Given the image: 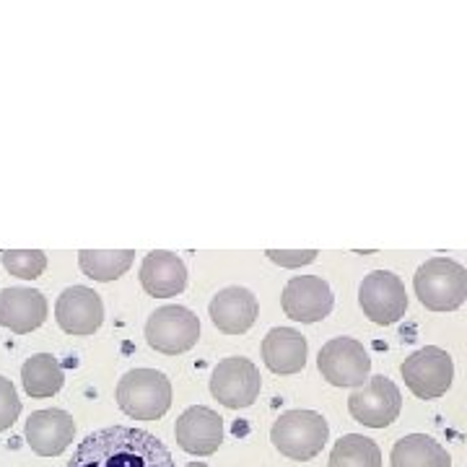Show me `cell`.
<instances>
[{
	"mask_svg": "<svg viewBox=\"0 0 467 467\" xmlns=\"http://www.w3.org/2000/svg\"><path fill=\"white\" fill-rule=\"evenodd\" d=\"M67 467H174V460L159 436L130 426H107L78 441Z\"/></svg>",
	"mask_w": 467,
	"mask_h": 467,
	"instance_id": "6da1fadb",
	"label": "cell"
},
{
	"mask_svg": "<svg viewBox=\"0 0 467 467\" xmlns=\"http://www.w3.org/2000/svg\"><path fill=\"white\" fill-rule=\"evenodd\" d=\"M117 405L135 420H159L171 408V382L156 368H130L117 384Z\"/></svg>",
	"mask_w": 467,
	"mask_h": 467,
	"instance_id": "7a4b0ae2",
	"label": "cell"
},
{
	"mask_svg": "<svg viewBox=\"0 0 467 467\" xmlns=\"http://www.w3.org/2000/svg\"><path fill=\"white\" fill-rule=\"evenodd\" d=\"M418 301L431 312H454L467 299V270L451 257H431L416 270Z\"/></svg>",
	"mask_w": 467,
	"mask_h": 467,
	"instance_id": "3957f363",
	"label": "cell"
},
{
	"mask_svg": "<svg viewBox=\"0 0 467 467\" xmlns=\"http://www.w3.org/2000/svg\"><path fill=\"white\" fill-rule=\"evenodd\" d=\"M330 426L317 410H285L270 429V441L288 460L309 462L325 450Z\"/></svg>",
	"mask_w": 467,
	"mask_h": 467,
	"instance_id": "277c9868",
	"label": "cell"
},
{
	"mask_svg": "<svg viewBox=\"0 0 467 467\" xmlns=\"http://www.w3.org/2000/svg\"><path fill=\"white\" fill-rule=\"evenodd\" d=\"M400 374L418 400H439L454 379V361L444 348L426 346L402 361Z\"/></svg>",
	"mask_w": 467,
	"mask_h": 467,
	"instance_id": "5b68a950",
	"label": "cell"
},
{
	"mask_svg": "<svg viewBox=\"0 0 467 467\" xmlns=\"http://www.w3.org/2000/svg\"><path fill=\"white\" fill-rule=\"evenodd\" d=\"M201 337V319L195 312L180 304L156 309L146 322V340L153 350L164 356H180L195 348Z\"/></svg>",
	"mask_w": 467,
	"mask_h": 467,
	"instance_id": "8992f818",
	"label": "cell"
},
{
	"mask_svg": "<svg viewBox=\"0 0 467 467\" xmlns=\"http://www.w3.org/2000/svg\"><path fill=\"white\" fill-rule=\"evenodd\" d=\"M402 410V395L398 384L387 377H368L361 387H353L348 398V413L353 420L368 429H387Z\"/></svg>",
	"mask_w": 467,
	"mask_h": 467,
	"instance_id": "52a82bcc",
	"label": "cell"
},
{
	"mask_svg": "<svg viewBox=\"0 0 467 467\" xmlns=\"http://www.w3.org/2000/svg\"><path fill=\"white\" fill-rule=\"evenodd\" d=\"M260 389H263L260 368L242 356H229L218 361L211 374V395L232 410L254 405V400L260 398Z\"/></svg>",
	"mask_w": 467,
	"mask_h": 467,
	"instance_id": "ba28073f",
	"label": "cell"
},
{
	"mask_svg": "<svg viewBox=\"0 0 467 467\" xmlns=\"http://www.w3.org/2000/svg\"><path fill=\"white\" fill-rule=\"evenodd\" d=\"M358 304L374 325H395L408 312V291L400 275L374 270L358 285Z\"/></svg>",
	"mask_w": 467,
	"mask_h": 467,
	"instance_id": "9c48e42d",
	"label": "cell"
},
{
	"mask_svg": "<svg viewBox=\"0 0 467 467\" xmlns=\"http://www.w3.org/2000/svg\"><path fill=\"white\" fill-rule=\"evenodd\" d=\"M317 368L322 379L333 387H361L371 374V358L364 343L353 337H333L319 350Z\"/></svg>",
	"mask_w": 467,
	"mask_h": 467,
	"instance_id": "30bf717a",
	"label": "cell"
},
{
	"mask_svg": "<svg viewBox=\"0 0 467 467\" xmlns=\"http://www.w3.org/2000/svg\"><path fill=\"white\" fill-rule=\"evenodd\" d=\"M281 304H284L285 317L301 322V325H315L333 312L335 296L333 288L325 278L296 275L285 284Z\"/></svg>",
	"mask_w": 467,
	"mask_h": 467,
	"instance_id": "8fae6325",
	"label": "cell"
},
{
	"mask_svg": "<svg viewBox=\"0 0 467 467\" xmlns=\"http://www.w3.org/2000/svg\"><path fill=\"white\" fill-rule=\"evenodd\" d=\"M55 319L60 330L76 337L94 335L104 322V304L94 288L86 285H70L60 294L55 304Z\"/></svg>",
	"mask_w": 467,
	"mask_h": 467,
	"instance_id": "7c38bea8",
	"label": "cell"
},
{
	"mask_svg": "<svg viewBox=\"0 0 467 467\" xmlns=\"http://www.w3.org/2000/svg\"><path fill=\"white\" fill-rule=\"evenodd\" d=\"M174 439H177L180 450H184L187 454L208 457V454L218 451L221 441H223V418L205 405H192L177 418Z\"/></svg>",
	"mask_w": 467,
	"mask_h": 467,
	"instance_id": "4fadbf2b",
	"label": "cell"
},
{
	"mask_svg": "<svg viewBox=\"0 0 467 467\" xmlns=\"http://www.w3.org/2000/svg\"><path fill=\"white\" fill-rule=\"evenodd\" d=\"M26 444L32 447L34 454L39 457H57L73 444L76 436V423L67 410L60 408H47L36 410L26 420Z\"/></svg>",
	"mask_w": 467,
	"mask_h": 467,
	"instance_id": "5bb4252c",
	"label": "cell"
},
{
	"mask_svg": "<svg viewBox=\"0 0 467 467\" xmlns=\"http://www.w3.org/2000/svg\"><path fill=\"white\" fill-rule=\"evenodd\" d=\"M47 319V299L36 288H3L0 291V327L26 335L42 327Z\"/></svg>",
	"mask_w": 467,
	"mask_h": 467,
	"instance_id": "9a60e30c",
	"label": "cell"
},
{
	"mask_svg": "<svg viewBox=\"0 0 467 467\" xmlns=\"http://www.w3.org/2000/svg\"><path fill=\"white\" fill-rule=\"evenodd\" d=\"M211 319L223 335H244L257 322V296L244 285L221 288L211 299Z\"/></svg>",
	"mask_w": 467,
	"mask_h": 467,
	"instance_id": "2e32d148",
	"label": "cell"
},
{
	"mask_svg": "<svg viewBox=\"0 0 467 467\" xmlns=\"http://www.w3.org/2000/svg\"><path fill=\"white\" fill-rule=\"evenodd\" d=\"M140 285L149 296H156V299L180 296L187 285V267L182 257L167 250L149 252L140 265Z\"/></svg>",
	"mask_w": 467,
	"mask_h": 467,
	"instance_id": "e0dca14e",
	"label": "cell"
},
{
	"mask_svg": "<svg viewBox=\"0 0 467 467\" xmlns=\"http://www.w3.org/2000/svg\"><path fill=\"white\" fill-rule=\"evenodd\" d=\"M309 346L306 337L294 327H273L263 340V361L273 374L291 377L306 367Z\"/></svg>",
	"mask_w": 467,
	"mask_h": 467,
	"instance_id": "ac0fdd59",
	"label": "cell"
},
{
	"mask_svg": "<svg viewBox=\"0 0 467 467\" xmlns=\"http://www.w3.org/2000/svg\"><path fill=\"white\" fill-rule=\"evenodd\" d=\"M21 382H24V392L29 398L45 400L63 389L66 371L52 353H34L32 358H26L21 367Z\"/></svg>",
	"mask_w": 467,
	"mask_h": 467,
	"instance_id": "d6986e66",
	"label": "cell"
},
{
	"mask_svg": "<svg viewBox=\"0 0 467 467\" xmlns=\"http://www.w3.org/2000/svg\"><path fill=\"white\" fill-rule=\"evenodd\" d=\"M392 467H451L450 451L426 434H408L395 441L389 454Z\"/></svg>",
	"mask_w": 467,
	"mask_h": 467,
	"instance_id": "ffe728a7",
	"label": "cell"
},
{
	"mask_svg": "<svg viewBox=\"0 0 467 467\" xmlns=\"http://www.w3.org/2000/svg\"><path fill=\"white\" fill-rule=\"evenodd\" d=\"M133 250H81L78 252V265L84 270L86 278L109 284L122 278L133 265Z\"/></svg>",
	"mask_w": 467,
	"mask_h": 467,
	"instance_id": "44dd1931",
	"label": "cell"
},
{
	"mask_svg": "<svg viewBox=\"0 0 467 467\" xmlns=\"http://www.w3.org/2000/svg\"><path fill=\"white\" fill-rule=\"evenodd\" d=\"M327 467H382V451L368 436L346 434L333 447Z\"/></svg>",
	"mask_w": 467,
	"mask_h": 467,
	"instance_id": "7402d4cb",
	"label": "cell"
},
{
	"mask_svg": "<svg viewBox=\"0 0 467 467\" xmlns=\"http://www.w3.org/2000/svg\"><path fill=\"white\" fill-rule=\"evenodd\" d=\"M3 267L21 281H36L47 267V254L42 250H8L3 252Z\"/></svg>",
	"mask_w": 467,
	"mask_h": 467,
	"instance_id": "603a6c76",
	"label": "cell"
},
{
	"mask_svg": "<svg viewBox=\"0 0 467 467\" xmlns=\"http://www.w3.org/2000/svg\"><path fill=\"white\" fill-rule=\"evenodd\" d=\"M18 416H21V400H18L16 387L11 379L0 377V434L8 431Z\"/></svg>",
	"mask_w": 467,
	"mask_h": 467,
	"instance_id": "cb8c5ba5",
	"label": "cell"
},
{
	"mask_svg": "<svg viewBox=\"0 0 467 467\" xmlns=\"http://www.w3.org/2000/svg\"><path fill=\"white\" fill-rule=\"evenodd\" d=\"M267 260L275 263L281 267H301V265H312L317 260V250H267Z\"/></svg>",
	"mask_w": 467,
	"mask_h": 467,
	"instance_id": "d4e9b609",
	"label": "cell"
},
{
	"mask_svg": "<svg viewBox=\"0 0 467 467\" xmlns=\"http://www.w3.org/2000/svg\"><path fill=\"white\" fill-rule=\"evenodd\" d=\"M184 467H208L205 462H190V465H184Z\"/></svg>",
	"mask_w": 467,
	"mask_h": 467,
	"instance_id": "484cf974",
	"label": "cell"
}]
</instances>
